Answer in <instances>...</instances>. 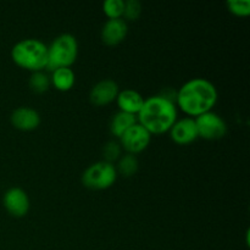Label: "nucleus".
<instances>
[{
	"instance_id": "16",
	"label": "nucleus",
	"mask_w": 250,
	"mask_h": 250,
	"mask_svg": "<svg viewBox=\"0 0 250 250\" xmlns=\"http://www.w3.org/2000/svg\"><path fill=\"white\" fill-rule=\"evenodd\" d=\"M138 160L136 156L132 154H126L119 159V164L115 167H116L117 173L125 176V177H131V176L136 175V172L138 171Z\"/></svg>"
},
{
	"instance_id": "3",
	"label": "nucleus",
	"mask_w": 250,
	"mask_h": 250,
	"mask_svg": "<svg viewBox=\"0 0 250 250\" xmlns=\"http://www.w3.org/2000/svg\"><path fill=\"white\" fill-rule=\"evenodd\" d=\"M11 59L24 70L32 72L43 71L48 63V45L36 38L22 39L12 46Z\"/></svg>"
},
{
	"instance_id": "1",
	"label": "nucleus",
	"mask_w": 250,
	"mask_h": 250,
	"mask_svg": "<svg viewBox=\"0 0 250 250\" xmlns=\"http://www.w3.org/2000/svg\"><path fill=\"white\" fill-rule=\"evenodd\" d=\"M219 99L214 83L207 78H192L187 81L176 93V106L188 117H198L212 111Z\"/></svg>"
},
{
	"instance_id": "4",
	"label": "nucleus",
	"mask_w": 250,
	"mask_h": 250,
	"mask_svg": "<svg viewBox=\"0 0 250 250\" xmlns=\"http://www.w3.org/2000/svg\"><path fill=\"white\" fill-rule=\"evenodd\" d=\"M78 43L75 36L63 33L56 37L48 46L46 70L53 72L60 67H71L77 60Z\"/></svg>"
},
{
	"instance_id": "17",
	"label": "nucleus",
	"mask_w": 250,
	"mask_h": 250,
	"mask_svg": "<svg viewBox=\"0 0 250 250\" xmlns=\"http://www.w3.org/2000/svg\"><path fill=\"white\" fill-rule=\"evenodd\" d=\"M50 85V77L44 71L32 72L31 77H29V88L32 92L37 93V94H43L49 89Z\"/></svg>"
},
{
	"instance_id": "15",
	"label": "nucleus",
	"mask_w": 250,
	"mask_h": 250,
	"mask_svg": "<svg viewBox=\"0 0 250 250\" xmlns=\"http://www.w3.org/2000/svg\"><path fill=\"white\" fill-rule=\"evenodd\" d=\"M136 124L137 116L127 114V112L119 111L117 114H115L114 116H112L111 122H110V132H111L112 136H115L116 138L120 139L127 129L131 128V127Z\"/></svg>"
},
{
	"instance_id": "8",
	"label": "nucleus",
	"mask_w": 250,
	"mask_h": 250,
	"mask_svg": "<svg viewBox=\"0 0 250 250\" xmlns=\"http://www.w3.org/2000/svg\"><path fill=\"white\" fill-rule=\"evenodd\" d=\"M2 204L6 211L14 217L26 216L31 207L28 194L20 187L7 189L2 197Z\"/></svg>"
},
{
	"instance_id": "9",
	"label": "nucleus",
	"mask_w": 250,
	"mask_h": 250,
	"mask_svg": "<svg viewBox=\"0 0 250 250\" xmlns=\"http://www.w3.org/2000/svg\"><path fill=\"white\" fill-rule=\"evenodd\" d=\"M120 89L114 80H103L95 83L89 93V99L95 106H105L115 102Z\"/></svg>"
},
{
	"instance_id": "13",
	"label": "nucleus",
	"mask_w": 250,
	"mask_h": 250,
	"mask_svg": "<svg viewBox=\"0 0 250 250\" xmlns=\"http://www.w3.org/2000/svg\"><path fill=\"white\" fill-rule=\"evenodd\" d=\"M116 103L120 111L137 116L144 103V98L137 90L124 89L120 90L119 94H117Z\"/></svg>"
},
{
	"instance_id": "11",
	"label": "nucleus",
	"mask_w": 250,
	"mask_h": 250,
	"mask_svg": "<svg viewBox=\"0 0 250 250\" xmlns=\"http://www.w3.org/2000/svg\"><path fill=\"white\" fill-rule=\"evenodd\" d=\"M12 126L23 132L34 131L41 125V115L29 106H20L12 111L10 117Z\"/></svg>"
},
{
	"instance_id": "21",
	"label": "nucleus",
	"mask_w": 250,
	"mask_h": 250,
	"mask_svg": "<svg viewBox=\"0 0 250 250\" xmlns=\"http://www.w3.org/2000/svg\"><path fill=\"white\" fill-rule=\"evenodd\" d=\"M103 153H104V156H105L104 161H107V163L112 164V161L117 160L120 154H121V146H120L117 142L111 141L109 142V143H106V146H104Z\"/></svg>"
},
{
	"instance_id": "5",
	"label": "nucleus",
	"mask_w": 250,
	"mask_h": 250,
	"mask_svg": "<svg viewBox=\"0 0 250 250\" xmlns=\"http://www.w3.org/2000/svg\"><path fill=\"white\" fill-rule=\"evenodd\" d=\"M117 178V171L114 164L107 161H98L85 168L82 175V182L93 190H104L111 187Z\"/></svg>"
},
{
	"instance_id": "18",
	"label": "nucleus",
	"mask_w": 250,
	"mask_h": 250,
	"mask_svg": "<svg viewBox=\"0 0 250 250\" xmlns=\"http://www.w3.org/2000/svg\"><path fill=\"white\" fill-rule=\"evenodd\" d=\"M125 10V1L124 0H106L103 4V12L107 20L114 19H122Z\"/></svg>"
},
{
	"instance_id": "2",
	"label": "nucleus",
	"mask_w": 250,
	"mask_h": 250,
	"mask_svg": "<svg viewBox=\"0 0 250 250\" xmlns=\"http://www.w3.org/2000/svg\"><path fill=\"white\" fill-rule=\"evenodd\" d=\"M177 121V106L175 102L154 95L144 99L141 110L137 114V122L150 134H163L171 129Z\"/></svg>"
},
{
	"instance_id": "7",
	"label": "nucleus",
	"mask_w": 250,
	"mask_h": 250,
	"mask_svg": "<svg viewBox=\"0 0 250 250\" xmlns=\"http://www.w3.org/2000/svg\"><path fill=\"white\" fill-rule=\"evenodd\" d=\"M151 141V134L137 122L136 125L127 129L120 138V146L128 154L136 155L148 148Z\"/></svg>"
},
{
	"instance_id": "20",
	"label": "nucleus",
	"mask_w": 250,
	"mask_h": 250,
	"mask_svg": "<svg viewBox=\"0 0 250 250\" xmlns=\"http://www.w3.org/2000/svg\"><path fill=\"white\" fill-rule=\"evenodd\" d=\"M142 15V4L138 0H127L125 1V10L122 19L125 21H137Z\"/></svg>"
},
{
	"instance_id": "6",
	"label": "nucleus",
	"mask_w": 250,
	"mask_h": 250,
	"mask_svg": "<svg viewBox=\"0 0 250 250\" xmlns=\"http://www.w3.org/2000/svg\"><path fill=\"white\" fill-rule=\"evenodd\" d=\"M198 136L207 141H217L226 136L227 125L219 114L214 111L205 112L195 117Z\"/></svg>"
},
{
	"instance_id": "12",
	"label": "nucleus",
	"mask_w": 250,
	"mask_h": 250,
	"mask_svg": "<svg viewBox=\"0 0 250 250\" xmlns=\"http://www.w3.org/2000/svg\"><path fill=\"white\" fill-rule=\"evenodd\" d=\"M128 32V26L124 19L107 20L102 28L103 43L109 46H115L125 41Z\"/></svg>"
},
{
	"instance_id": "10",
	"label": "nucleus",
	"mask_w": 250,
	"mask_h": 250,
	"mask_svg": "<svg viewBox=\"0 0 250 250\" xmlns=\"http://www.w3.org/2000/svg\"><path fill=\"white\" fill-rule=\"evenodd\" d=\"M168 132H170L171 139L180 146H188L197 138H199L195 120L192 117H183L181 120L177 119V121L173 124Z\"/></svg>"
},
{
	"instance_id": "14",
	"label": "nucleus",
	"mask_w": 250,
	"mask_h": 250,
	"mask_svg": "<svg viewBox=\"0 0 250 250\" xmlns=\"http://www.w3.org/2000/svg\"><path fill=\"white\" fill-rule=\"evenodd\" d=\"M76 76L71 67L56 68L51 72L50 83L60 92H67L75 85Z\"/></svg>"
},
{
	"instance_id": "19",
	"label": "nucleus",
	"mask_w": 250,
	"mask_h": 250,
	"mask_svg": "<svg viewBox=\"0 0 250 250\" xmlns=\"http://www.w3.org/2000/svg\"><path fill=\"white\" fill-rule=\"evenodd\" d=\"M226 6L234 16L247 17L250 15V0H227Z\"/></svg>"
}]
</instances>
